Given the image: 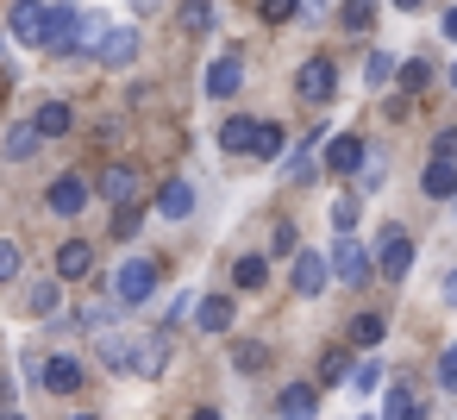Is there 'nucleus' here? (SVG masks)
I'll use <instances>...</instances> for the list:
<instances>
[{
    "label": "nucleus",
    "instance_id": "1",
    "mask_svg": "<svg viewBox=\"0 0 457 420\" xmlns=\"http://www.w3.org/2000/svg\"><path fill=\"white\" fill-rule=\"evenodd\" d=\"M157 282H163V264H157V257H126V264H120V276H113V301L145 307V301L157 295Z\"/></svg>",
    "mask_w": 457,
    "mask_h": 420
},
{
    "label": "nucleus",
    "instance_id": "2",
    "mask_svg": "<svg viewBox=\"0 0 457 420\" xmlns=\"http://www.w3.org/2000/svg\"><path fill=\"white\" fill-rule=\"evenodd\" d=\"M295 95L313 101V107H326V101L338 95V70H332V57H307V63L295 70Z\"/></svg>",
    "mask_w": 457,
    "mask_h": 420
},
{
    "label": "nucleus",
    "instance_id": "3",
    "mask_svg": "<svg viewBox=\"0 0 457 420\" xmlns=\"http://www.w3.org/2000/svg\"><path fill=\"white\" fill-rule=\"evenodd\" d=\"M407 270H413V239L388 220V232H382V245H376V276H382V282H401Z\"/></svg>",
    "mask_w": 457,
    "mask_h": 420
},
{
    "label": "nucleus",
    "instance_id": "4",
    "mask_svg": "<svg viewBox=\"0 0 457 420\" xmlns=\"http://www.w3.org/2000/svg\"><path fill=\"white\" fill-rule=\"evenodd\" d=\"M370 270H376V257H370L351 232H338V245H332V276H338L345 289H363V282H370Z\"/></svg>",
    "mask_w": 457,
    "mask_h": 420
},
{
    "label": "nucleus",
    "instance_id": "5",
    "mask_svg": "<svg viewBox=\"0 0 457 420\" xmlns=\"http://www.w3.org/2000/svg\"><path fill=\"white\" fill-rule=\"evenodd\" d=\"M7 32L32 51H45V32H51V7L45 0H13V13H7Z\"/></svg>",
    "mask_w": 457,
    "mask_h": 420
},
{
    "label": "nucleus",
    "instance_id": "6",
    "mask_svg": "<svg viewBox=\"0 0 457 420\" xmlns=\"http://www.w3.org/2000/svg\"><path fill=\"white\" fill-rule=\"evenodd\" d=\"M82 32H88V20H82V13H70V7H51L45 51H51V57H76V51H82Z\"/></svg>",
    "mask_w": 457,
    "mask_h": 420
},
{
    "label": "nucleus",
    "instance_id": "7",
    "mask_svg": "<svg viewBox=\"0 0 457 420\" xmlns=\"http://www.w3.org/2000/svg\"><path fill=\"white\" fill-rule=\"evenodd\" d=\"M288 282H295L301 301H313V295H320L326 282H338V276H332V257H320V251H295V276H288Z\"/></svg>",
    "mask_w": 457,
    "mask_h": 420
},
{
    "label": "nucleus",
    "instance_id": "8",
    "mask_svg": "<svg viewBox=\"0 0 457 420\" xmlns=\"http://www.w3.org/2000/svg\"><path fill=\"white\" fill-rule=\"evenodd\" d=\"M138 57V26H107V38L95 45V63H107V70H126Z\"/></svg>",
    "mask_w": 457,
    "mask_h": 420
},
{
    "label": "nucleus",
    "instance_id": "9",
    "mask_svg": "<svg viewBox=\"0 0 457 420\" xmlns=\"http://www.w3.org/2000/svg\"><path fill=\"white\" fill-rule=\"evenodd\" d=\"M238 82H245V51H220L213 70H207V95H213V101H232Z\"/></svg>",
    "mask_w": 457,
    "mask_h": 420
},
{
    "label": "nucleus",
    "instance_id": "10",
    "mask_svg": "<svg viewBox=\"0 0 457 420\" xmlns=\"http://www.w3.org/2000/svg\"><path fill=\"white\" fill-rule=\"evenodd\" d=\"M363 157H370V145H363L357 132H345V139H332V145H326V176H357V170H363Z\"/></svg>",
    "mask_w": 457,
    "mask_h": 420
},
{
    "label": "nucleus",
    "instance_id": "11",
    "mask_svg": "<svg viewBox=\"0 0 457 420\" xmlns=\"http://www.w3.org/2000/svg\"><path fill=\"white\" fill-rule=\"evenodd\" d=\"M38 382H45L51 395H76V389L88 382V370H82V357H63V351H57V357H45V376H38Z\"/></svg>",
    "mask_w": 457,
    "mask_h": 420
},
{
    "label": "nucleus",
    "instance_id": "12",
    "mask_svg": "<svg viewBox=\"0 0 457 420\" xmlns=\"http://www.w3.org/2000/svg\"><path fill=\"white\" fill-rule=\"evenodd\" d=\"M420 195L426 201H457V157H432L426 176H420Z\"/></svg>",
    "mask_w": 457,
    "mask_h": 420
},
{
    "label": "nucleus",
    "instance_id": "13",
    "mask_svg": "<svg viewBox=\"0 0 457 420\" xmlns=\"http://www.w3.org/2000/svg\"><path fill=\"white\" fill-rule=\"evenodd\" d=\"M38 145H45V126H38V120H13V126H7V139H0V157L26 164Z\"/></svg>",
    "mask_w": 457,
    "mask_h": 420
},
{
    "label": "nucleus",
    "instance_id": "14",
    "mask_svg": "<svg viewBox=\"0 0 457 420\" xmlns=\"http://www.w3.org/2000/svg\"><path fill=\"white\" fill-rule=\"evenodd\" d=\"M45 201H51V214H63V220L82 214V207H88V176H57Z\"/></svg>",
    "mask_w": 457,
    "mask_h": 420
},
{
    "label": "nucleus",
    "instance_id": "15",
    "mask_svg": "<svg viewBox=\"0 0 457 420\" xmlns=\"http://www.w3.org/2000/svg\"><path fill=\"white\" fill-rule=\"evenodd\" d=\"M88 270H95V245H88V239H63V245H57V276H63V282H82Z\"/></svg>",
    "mask_w": 457,
    "mask_h": 420
},
{
    "label": "nucleus",
    "instance_id": "16",
    "mask_svg": "<svg viewBox=\"0 0 457 420\" xmlns=\"http://www.w3.org/2000/svg\"><path fill=\"white\" fill-rule=\"evenodd\" d=\"M276 414H282V420H313V414H320V389H313V382H288V389L276 395Z\"/></svg>",
    "mask_w": 457,
    "mask_h": 420
},
{
    "label": "nucleus",
    "instance_id": "17",
    "mask_svg": "<svg viewBox=\"0 0 457 420\" xmlns=\"http://www.w3.org/2000/svg\"><path fill=\"white\" fill-rule=\"evenodd\" d=\"M382 420H426V395H420L413 382H395V389L382 395Z\"/></svg>",
    "mask_w": 457,
    "mask_h": 420
},
{
    "label": "nucleus",
    "instance_id": "18",
    "mask_svg": "<svg viewBox=\"0 0 457 420\" xmlns=\"http://www.w3.org/2000/svg\"><path fill=\"white\" fill-rule=\"evenodd\" d=\"M101 195H107L113 207H132V201H138V170H132V164H113V170L101 176Z\"/></svg>",
    "mask_w": 457,
    "mask_h": 420
},
{
    "label": "nucleus",
    "instance_id": "19",
    "mask_svg": "<svg viewBox=\"0 0 457 420\" xmlns=\"http://www.w3.org/2000/svg\"><path fill=\"white\" fill-rule=\"evenodd\" d=\"M195 320H201V332H232V295H201L195 301Z\"/></svg>",
    "mask_w": 457,
    "mask_h": 420
},
{
    "label": "nucleus",
    "instance_id": "20",
    "mask_svg": "<svg viewBox=\"0 0 457 420\" xmlns=\"http://www.w3.org/2000/svg\"><path fill=\"white\" fill-rule=\"evenodd\" d=\"M313 145H320V126H307V145L282 157V176H288V182H313V176H320V164H313Z\"/></svg>",
    "mask_w": 457,
    "mask_h": 420
},
{
    "label": "nucleus",
    "instance_id": "21",
    "mask_svg": "<svg viewBox=\"0 0 457 420\" xmlns=\"http://www.w3.org/2000/svg\"><path fill=\"white\" fill-rule=\"evenodd\" d=\"M157 214H163V220H188V214H195V189H188L182 176H176V182H163V195H157Z\"/></svg>",
    "mask_w": 457,
    "mask_h": 420
},
{
    "label": "nucleus",
    "instance_id": "22",
    "mask_svg": "<svg viewBox=\"0 0 457 420\" xmlns=\"http://www.w3.org/2000/svg\"><path fill=\"white\" fill-rule=\"evenodd\" d=\"M163 364H170V332H151L138 345V376H163Z\"/></svg>",
    "mask_w": 457,
    "mask_h": 420
},
{
    "label": "nucleus",
    "instance_id": "23",
    "mask_svg": "<svg viewBox=\"0 0 457 420\" xmlns=\"http://www.w3.org/2000/svg\"><path fill=\"white\" fill-rule=\"evenodd\" d=\"M232 370H238V376H257V370H270V345H263V339H245V345H232Z\"/></svg>",
    "mask_w": 457,
    "mask_h": 420
},
{
    "label": "nucleus",
    "instance_id": "24",
    "mask_svg": "<svg viewBox=\"0 0 457 420\" xmlns=\"http://www.w3.org/2000/svg\"><path fill=\"white\" fill-rule=\"evenodd\" d=\"M338 26H345L351 38H363V32L376 26V0H345V7H338Z\"/></svg>",
    "mask_w": 457,
    "mask_h": 420
},
{
    "label": "nucleus",
    "instance_id": "25",
    "mask_svg": "<svg viewBox=\"0 0 457 420\" xmlns=\"http://www.w3.org/2000/svg\"><path fill=\"white\" fill-rule=\"evenodd\" d=\"M32 120L45 126V139H63V132L76 126V113H70V101H45V107H38Z\"/></svg>",
    "mask_w": 457,
    "mask_h": 420
},
{
    "label": "nucleus",
    "instance_id": "26",
    "mask_svg": "<svg viewBox=\"0 0 457 420\" xmlns=\"http://www.w3.org/2000/svg\"><path fill=\"white\" fill-rule=\"evenodd\" d=\"M257 126H263V120H226V126H220V145L251 157V145H257Z\"/></svg>",
    "mask_w": 457,
    "mask_h": 420
},
{
    "label": "nucleus",
    "instance_id": "27",
    "mask_svg": "<svg viewBox=\"0 0 457 420\" xmlns=\"http://www.w3.org/2000/svg\"><path fill=\"white\" fill-rule=\"evenodd\" d=\"M101 364H107V370H138V351H132L120 332H101Z\"/></svg>",
    "mask_w": 457,
    "mask_h": 420
},
{
    "label": "nucleus",
    "instance_id": "28",
    "mask_svg": "<svg viewBox=\"0 0 457 420\" xmlns=\"http://www.w3.org/2000/svg\"><path fill=\"white\" fill-rule=\"evenodd\" d=\"M232 282H238V289H263V282H270V257H257V251L238 257V264H232Z\"/></svg>",
    "mask_w": 457,
    "mask_h": 420
},
{
    "label": "nucleus",
    "instance_id": "29",
    "mask_svg": "<svg viewBox=\"0 0 457 420\" xmlns=\"http://www.w3.org/2000/svg\"><path fill=\"white\" fill-rule=\"evenodd\" d=\"M57 282H63V276H57ZM57 282H38V289H32V295H26V301H32V314H38V320H57V314H63V289H57Z\"/></svg>",
    "mask_w": 457,
    "mask_h": 420
},
{
    "label": "nucleus",
    "instance_id": "30",
    "mask_svg": "<svg viewBox=\"0 0 457 420\" xmlns=\"http://www.w3.org/2000/svg\"><path fill=\"white\" fill-rule=\"evenodd\" d=\"M345 339H351L357 351H370V345H382V314H357V320L345 326Z\"/></svg>",
    "mask_w": 457,
    "mask_h": 420
},
{
    "label": "nucleus",
    "instance_id": "31",
    "mask_svg": "<svg viewBox=\"0 0 457 420\" xmlns=\"http://www.w3.org/2000/svg\"><path fill=\"white\" fill-rule=\"evenodd\" d=\"M120 307H126V301H88V307H82V314H76V326H88V332H107V326H113V314H120Z\"/></svg>",
    "mask_w": 457,
    "mask_h": 420
},
{
    "label": "nucleus",
    "instance_id": "32",
    "mask_svg": "<svg viewBox=\"0 0 457 420\" xmlns=\"http://www.w3.org/2000/svg\"><path fill=\"white\" fill-rule=\"evenodd\" d=\"M351 370H357V364H351V351H345V345H332V351L320 357V382H345Z\"/></svg>",
    "mask_w": 457,
    "mask_h": 420
},
{
    "label": "nucleus",
    "instance_id": "33",
    "mask_svg": "<svg viewBox=\"0 0 457 420\" xmlns=\"http://www.w3.org/2000/svg\"><path fill=\"white\" fill-rule=\"evenodd\" d=\"M176 20H182V32H195V38H201V32L213 26V7H207V0H182V13H176Z\"/></svg>",
    "mask_w": 457,
    "mask_h": 420
},
{
    "label": "nucleus",
    "instance_id": "34",
    "mask_svg": "<svg viewBox=\"0 0 457 420\" xmlns=\"http://www.w3.org/2000/svg\"><path fill=\"white\" fill-rule=\"evenodd\" d=\"M395 76H401V70H395V57H388V51H370V63H363V82H370V88H382V82H395Z\"/></svg>",
    "mask_w": 457,
    "mask_h": 420
},
{
    "label": "nucleus",
    "instance_id": "35",
    "mask_svg": "<svg viewBox=\"0 0 457 420\" xmlns=\"http://www.w3.org/2000/svg\"><path fill=\"white\" fill-rule=\"evenodd\" d=\"M251 157H263V164H270V157H282V126H270V120H263V126H257V145H251Z\"/></svg>",
    "mask_w": 457,
    "mask_h": 420
},
{
    "label": "nucleus",
    "instance_id": "36",
    "mask_svg": "<svg viewBox=\"0 0 457 420\" xmlns=\"http://www.w3.org/2000/svg\"><path fill=\"white\" fill-rule=\"evenodd\" d=\"M382 176H388V157H382V151H370V157H363V170H357V189L370 195V189H382Z\"/></svg>",
    "mask_w": 457,
    "mask_h": 420
},
{
    "label": "nucleus",
    "instance_id": "37",
    "mask_svg": "<svg viewBox=\"0 0 457 420\" xmlns=\"http://www.w3.org/2000/svg\"><path fill=\"white\" fill-rule=\"evenodd\" d=\"M395 82H401V88H407V95H420V88H426V82H432V70H426V63H420V57H413V63H401V76H395Z\"/></svg>",
    "mask_w": 457,
    "mask_h": 420
},
{
    "label": "nucleus",
    "instance_id": "38",
    "mask_svg": "<svg viewBox=\"0 0 457 420\" xmlns=\"http://www.w3.org/2000/svg\"><path fill=\"white\" fill-rule=\"evenodd\" d=\"M257 13H263L270 26H282V20H295V13H301V0H257Z\"/></svg>",
    "mask_w": 457,
    "mask_h": 420
},
{
    "label": "nucleus",
    "instance_id": "39",
    "mask_svg": "<svg viewBox=\"0 0 457 420\" xmlns=\"http://www.w3.org/2000/svg\"><path fill=\"white\" fill-rule=\"evenodd\" d=\"M332 226H338V232L357 226V195H338V201H332Z\"/></svg>",
    "mask_w": 457,
    "mask_h": 420
},
{
    "label": "nucleus",
    "instance_id": "40",
    "mask_svg": "<svg viewBox=\"0 0 457 420\" xmlns=\"http://www.w3.org/2000/svg\"><path fill=\"white\" fill-rule=\"evenodd\" d=\"M351 389H357V395H376V389H382V370H376V364H357V370H351Z\"/></svg>",
    "mask_w": 457,
    "mask_h": 420
},
{
    "label": "nucleus",
    "instance_id": "41",
    "mask_svg": "<svg viewBox=\"0 0 457 420\" xmlns=\"http://www.w3.org/2000/svg\"><path fill=\"white\" fill-rule=\"evenodd\" d=\"M438 389L457 395V345H445V357H438Z\"/></svg>",
    "mask_w": 457,
    "mask_h": 420
},
{
    "label": "nucleus",
    "instance_id": "42",
    "mask_svg": "<svg viewBox=\"0 0 457 420\" xmlns=\"http://www.w3.org/2000/svg\"><path fill=\"white\" fill-rule=\"evenodd\" d=\"M138 226H145V214H138V207H120V214H113V239H132Z\"/></svg>",
    "mask_w": 457,
    "mask_h": 420
},
{
    "label": "nucleus",
    "instance_id": "43",
    "mask_svg": "<svg viewBox=\"0 0 457 420\" xmlns=\"http://www.w3.org/2000/svg\"><path fill=\"white\" fill-rule=\"evenodd\" d=\"M13 276H20V245L0 239V282H13Z\"/></svg>",
    "mask_w": 457,
    "mask_h": 420
},
{
    "label": "nucleus",
    "instance_id": "44",
    "mask_svg": "<svg viewBox=\"0 0 457 420\" xmlns=\"http://www.w3.org/2000/svg\"><path fill=\"white\" fill-rule=\"evenodd\" d=\"M270 251H276V257H288V251H295V226H276V239H270Z\"/></svg>",
    "mask_w": 457,
    "mask_h": 420
},
{
    "label": "nucleus",
    "instance_id": "45",
    "mask_svg": "<svg viewBox=\"0 0 457 420\" xmlns=\"http://www.w3.org/2000/svg\"><path fill=\"white\" fill-rule=\"evenodd\" d=\"M432 157H457V126H451V132H438V139H432Z\"/></svg>",
    "mask_w": 457,
    "mask_h": 420
},
{
    "label": "nucleus",
    "instance_id": "46",
    "mask_svg": "<svg viewBox=\"0 0 457 420\" xmlns=\"http://www.w3.org/2000/svg\"><path fill=\"white\" fill-rule=\"evenodd\" d=\"M438 32H445V38L457 45V7H445V26H438Z\"/></svg>",
    "mask_w": 457,
    "mask_h": 420
},
{
    "label": "nucleus",
    "instance_id": "47",
    "mask_svg": "<svg viewBox=\"0 0 457 420\" xmlns=\"http://www.w3.org/2000/svg\"><path fill=\"white\" fill-rule=\"evenodd\" d=\"M445 307H457V270L445 276Z\"/></svg>",
    "mask_w": 457,
    "mask_h": 420
},
{
    "label": "nucleus",
    "instance_id": "48",
    "mask_svg": "<svg viewBox=\"0 0 457 420\" xmlns=\"http://www.w3.org/2000/svg\"><path fill=\"white\" fill-rule=\"evenodd\" d=\"M0 407H13V382L7 376H0Z\"/></svg>",
    "mask_w": 457,
    "mask_h": 420
},
{
    "label": "nucleus",
    "instance_id": "49",
    "mask_svg": "<svg viewBox=\"0 0 457 420\" xmlns=\"http://www.w3.org/2000/svg\"><path fill=\"white\" fill-rule=\"evenodd\" d=\"M301 20H320V0H301Z\"/></svg>",
    "mask_w": 457,
    "mask_h": 420
},
{
    "label": "nucleus",
    "instance_id": "50",
    "mask_svg": "<svg viewBox=\"0 0 457 420\" xmlns=\"http://www.w3.org/2000/svg\"><path fill=\"white\" fill-rule=\"evenodd\" d=\"M395 7H401V13H413V7H426V0H395Z\"/></svg>",
    "mask_w": 457,
    "mask_h": 420
},
{
    "label": "nucleus",
    "instance_id": "51",
    "mask_svg": "<svg viewBox=\"0 0 457 420\" xmlns=\"http://www.w3.org/2000/svg\"><path fill=\"white\" fill-rule=\"evenodd\" d=\"M0 420H26V414H20V407H0Z\"/></svg>",
    "mask_w": 457,
    "mask_h": 420
},
{
    "label": "nucleus",
    "instance_id": "52",
    "mask_svg": "<svg viewBox=\"0 0 457 420\" xmlns=\"http://www.w3.org/2000/svg\"><path fill=\"white\" fill-rule=\"evenodd\" d=\"M195 420H226V414H213V407H201V414H195Z\"/></svg>",
    "mask_w": 457,
    "mask_h": 420
},
{
    "label": "nucleus",
    "instance_id": "53",
    "mask_svg": "<svg viewBox=\"0 0 457 420\" xmlns=\"http://www.w3.org/2000/svg\"><path fill=\"white\" fill-rule=\"evenodd\" d=\"M132 7H138V13H151V7H157V0H132Z\"/></svg>",
    "mask_w": 457,
    "mask_h": 420
},
{
    "label": "nucleus",
    "instance_id": "54",
    "mask_svg": "<svg viewBox=\"0 0 457 420\" xmlns=\"http://www.w3.org/2000/svg\"><path fill=\"white\" fill-rule=\"evenodd\" d=\"M7 38H13V32H0V57H7Z\"/></svg>",
    "mask_w": 457,
    "mask_h": 420
},
{
    "label": "nucleus",
    "instance_id": "55",
    "mask_svg": "<svg viewBox=\"0 0 457 420\" xmlns=\"http://www.w3.org/2000/svg\"><path fill=\"white\" fill-rule=\"evenodd\" d=\"M445 76H451V88H457V63H451V70H445Z\"/></svg>",
    "mask_w": 457,
    "mask_h": 420
},
{
    "label": "nucleus",
    "instance_id": "56",
    "mask_svg": "<svg viewBox=\"0 0 457 420\" xmlns=\"http://www.w3.org/2000/svg\"><path fill=\"white\" fill-rule=\"evenodd\" d=\"M76 420H95V414H76Z\"/></svg>",
    "mask_w": 457,
    "mask_h": 420
}]
</instances>
